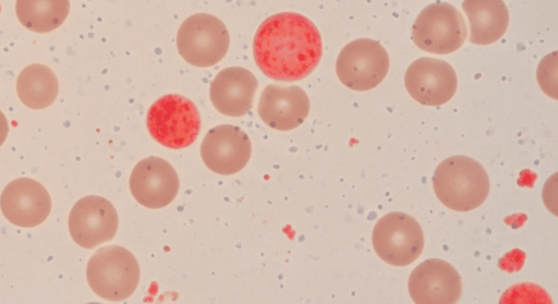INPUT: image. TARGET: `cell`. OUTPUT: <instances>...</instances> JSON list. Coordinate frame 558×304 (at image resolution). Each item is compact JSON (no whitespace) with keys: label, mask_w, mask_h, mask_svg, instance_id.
I'll return each instance as SVG.
<instances>
[{"label":"cell","mask_w":558,"mask_h":304,"mask_svg":"<svg viewBox=\"0 0 558 304\" xmlns=\"http://www.w3.org/2000/svg\"><path fill=\"white\" fill-rule=\"evenodd\" d=\"M119 217L114 206L105 197L88 195L72 207L68 226L72 240L83 248H94L112 240Z\"/></svg>","instance_id":"cell-9"},{"label":"cell","mask_w":558,"mask_h":304,"mask_svg":"<svg viewBox=\"0 0 558 304\" xmlns=\"http://www.w3.org/2000/svg\"><path fill=\"white\" fill-rule=\"evenodd\" d=\"M389 56L380 42L359 38L347 44L338 54L336 73L348 88L365 92L378 86L389 70Z\"/></svg>","instance_id":"cell-7"},{"label":"cell","mask_w":558,"mask_h":304,"mask_svg":"<svg viewBox=\"0 0 558 304\" xmlns=\"http://www.w3.org/2000/svg\"><path fill=\"white\" fill-rule=\"evenodd\" d=\"M376 254L392 266L412 264L424 248V234L418 222L408 214L393 211L383 216L372 235Z\"/></svg>","instance_id":"cell-8"},{"label":"cell","mask_w":558,"mask_h":304,"mask_svg":"<svg viewBox=\"0 0 558 304\" xmlns=\"http://www.w3.org/2000/svg\"><path fill=\"white\" fill-rule=\"evenodd\" d=\"M230 46L226 25L215 15L196 13L183 21L177 34L179 54L189 64L208 68L220 62Z\"/></svg>","instance_id":"cell-5"},{"label":"cell","mask_w":558,"mask_h":304,"mask_svg":"<svg viewBox=\"0 0 558 304\" xmlns=\"http://www.w3.org/2000/svg\"><path fill=\"white\" fill-rule=\"evenodd\" d=\"M433 187L449 209L470 211L488 196L490 183L484 167L475 159L457 155L441 161L434 171Z\"/></svg>","instance_id":"cell-2"},{"label":"cell","mask_w":558,"mask_h":304,"mask_svg":"<svg viewBox=\"0 0 558 304\" xmlns=\"http://www.w3.org/2000/svg\"><path fill=\"white\" fill-rule=\"evenodd\" d=\"M180 187L174 168L165 159L148 157L138 161L130 175V191L142 206L158 209L169 205Z\"/></svg>","instance_id":"cell-12"},{"label":"cell","mask_w":558,"mask_h":304,"mask_svg":"<svg viewBox=\"0 0 558 304\" xmlns=\"http://www.w3.org/2000/svg\"><path fill=\"white\" fill-rule=\"evenodd\" d=\"M251 154L248 135L231 124L211 127L201 144L203 162L209 170L221 175L241 171L248 162Z\"/></svg>","instance_id":"cell-11"},{"label":"cell","mask_w":558,"mask_h":304,"mask_svg":"<svg viewBox=\"0 0 558 304\" xmlns=\"http://www.w3.org/2000/svg\"><path fill=\"white\" fill-rule=\"evenodd\" d=\"M140 266L134 255L119 245L99 248L86 266L90 289L101 299L120 302L131 296L140 282Z\"/></svg>","instance_id":"cell-3"},{"label":"cell","mask_w":558,"mask_h":304,"mask_svg":"<svg viewBox=\"0 0 558 304\" xmlns=\"http://www.w3.org/2000/svg\"><path fill=\"white\" fill-rule=\"evenodd\" d=\"M310 108L308 96L301 87L270 84L260 94L257 112L269 127L290 131L305 121Z\"/></svg>","instance_id":"cell-15"},{"label":"cell","mask_w":558,"mask_h":304,"mask_svg":"<svg viewBox=\"0 0 558 304\" xmlns=\"http://www.w3.org/2000/svg\"><path fill=\"white\" fill-rule=\"evenodd\" d=\"M146 126L162 146L182 149L192 145L201 131V115L194 102L181 95L158 98L148 109Z\"/></svg>","instance_id":"cell-4"},{"label":"cell","mask_w":558,"mask_h":304,"mask_svg":"<svg viewBox=\"0 0 558 304\" xmlns=\"http://www.w3.org/2000/svg\"><path fill=\"white\" fill-rule=\"evenodd\" d=\"M409 293L418 304H452L460 300L462 284L457 269L439 258L416 266L409 277Z\"/></svg>","instance_id":"cell-13"},{"label":"cell","mask_w":558,"mask_h":304,"mask_svg":"<svg viewBox=\"0 0 558 304\" xmlns=\"http://www.w3.org/2000/svg\"><path fill=\"white\" fill-rule=\"evenodd\" d=\"M258 82L245 68L230 66L213 80L209 97L217 111L228 117L245 115L253 106Z\"/></svg>","instance_id":"cell-16"},{"label":"cell","mask_w":558,"mask_h":304,"mask_svg":"<svg viewBox=\"0 0 558 304\" xmlns=\"http://www.w3.org/2000/svg\"><path fill=\"white\" fill-rule=\"evenodd\" d=\"M253 54L269 78L293 82L308 76L323 56V40L315 24L296 12L268 16L258 26Z\"/></svg>","instance_id":"cell-1"},{"label":"cell","mask_w":558,"mask_h":304,"mask_svg":"<svg viewBox=\"0 0 558 304\" xmlns=\"http://www.w3.org/2000/svg\"><path fill=\"white\" fill-rule=\"evenodd\" d=\"M404 86L409 95L424 106H441L456 94L458 78L453 68L446 61L422 57L413 61L405 71Z\"/></svg>","instance_id":"cell-10"},{"label":"cell","mask_w":558,"mask_h":304,"mask_svg":"<svg viewBox=\"0 0 558 304\" xmlns=\"http://www.w3.org/2000/svg\"><path fill=\"white\" fill-rule=\"evenodd\" d=\"M0 208L12 224L34 228L44 222L51 210L48 191L31 178L11 181L1 193Z\"/></svg>","instance_id":"cell-14"},{"label":"cell","mask_w":558,"mask_h":304,"mask_svg":"<svg viewBox=\"0 0 558 304\" xmlns=\"http://www.w3.org/2000/svg\"><path fill=\"white\" fill-rule=\"evenodd\" d=\"M70 11V0H16L20 23L35 33H49L60 27Z\"/></svg>","instance_id":"cell-19"},{"label":"cell","mask_w":558,"mask_h":304,"mask_svg":"<svg viewBox=\"0 0 558 304\" xmlns=\"http://www.w3.org/2000/svg\"><path fill=\"white\" fill-rule=\"evenodd\" d=\"M466 24L460 11L447 2H434L425 7L412 26V40L420 49L448 54L465 41Z\"/></svg>","instance_id":"cell-6"},{"label":"cell","mask_w":558,"mask_h":304,"mask_svg":"<svg viewBox=\"0 0 558 304\" xmlns=\"http://www.w3.org/2000/svg\"><path fill=\"white\" fill-rule=\"evenodd\" d=\"M8 133H9V123H8L5 115L0 110V146L7 139Z\"/></svg>","instance_id":"cell-20"},{"label":"cell","mask_w":558,"mask_h":304,"mask_svg":"<svg viewBox=\"0 0 558 304\" xmlns=\"http://www.w3.org/2000/svg\"><path fill=\"white\" fill-rule=\"evenodd\" d=\"M16 93L23 105L31 109H45L53 104L59 82L47 65L35 63L24 68L16 78Z\"/></svg>","instance_id":"cell-18"},{"label":"cell","mask_w":558,"mask_h":304,"mask_svg":"<svg viewBox=\"0 0 558 304\" xmlns=\"http://www.w3.org/2000/svg\"><path fill=\"white\" fill-rule=\"evenodd\" d=\"M462 9L470 23V41L489 45L500 39L509 25V11L502 0H464Z\"/></svg>","instance_id":"cell-17"}]
</instances>
